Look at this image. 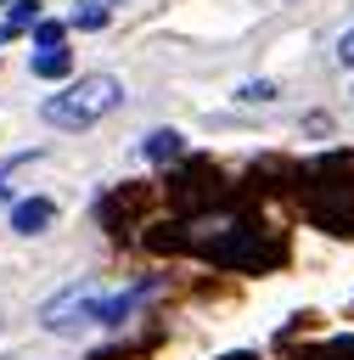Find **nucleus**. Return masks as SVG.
Here are the masks:
<instances>
[{
    "label": "nucleus",
    "mask_w": 354,
    "mask_h": 360,
    "mask_svg": "<svg viewBox=\"0 0 354 360\" xmlns=\"http://www.w3.org/2000/svg\"><path fill=\"white\" fill-rule=\"evenodd\" d=\"M124 101V84L112 79V73H90V79H73L62 96H51L39 112H45V124H56V129H84V124H96L101 112H112Z\"/></svg>",
    "instance_id": "obj_1"
},
{
    "label": "nucleus",
    "mask_w": 354,
    "mask_h": 360,
    "mask_svg": "<svg viewBox=\"0 0 354 360\" xmlns=\"http://www.w3.org/2000/svg\"><path fill=\"white\" fill-rule=\"evenodd\" d=\"M208 259L225 264V270H270V264L281 259V242H275L270 231H258V225H236L230 236H219V242L208 248Z\"/></svg>",
    "instance_id": "obj_2"
},
{
    "label": "nucleus",
    "mask_w": 354,
    "mask_h": 360,
    "mask_svg": "<svg viewBox=\"0 0 354 360\" xmlns=\"http://www.w3.org/2000/svg\"><path fill=\"white\" fill-rule=\"evenodd\" d=\"M101 298H107V287L101 281H73L67 292H56L39 315H45V326L51 332H79V326H90L96 315H101Z\"/></svg>",
    "instance_id": "obj_3"
},
{
    "label": "nucleus",
    "mask_w": 354,
    "mask_h": 360,
    "mask_svg": "<svg viewBox=\"0 0 354 360\" xmlns=\"http://www.w3.org/2000/svg\"><path fill=\"white\" fill-rule=\"evenodd\" d=\"M51 219H56V202H51V197H22V202L11 208V231H17V236H39Z\"/></svg>",
    "instance_id": "obj_4"
},
{
    "label": "nucleus",
    "mask_w": 354,
    "mask_h": 360,
    "mask_svg": "<svg viewBox=\"0 0 354 360\" xmlns=\"http://www.w3.org/2000/svg\"><path fill=\"white\" fill-rule=\"evenodd\" d=\"M124 0H73V28H101Z\"/></svg>",
    "instance_id": "obj_5"
},
{
    "label": "nucleus",
    "mask_w": 354,
    "mask_h": 360,
    "mask_svg": "<svg viewBox=\"0 0 354 360\" xmlns=\"http://www.w3.org/2000/svg\"><path fill=\"white\" fill-rule=\"evenodd\" d=\"M140 152H146L152 163H174V158H180V135H174V129H152V135L140 141Z\"/></svg>",
    "instance_id": "obj_6"
},
{
    "label": "nucleus",
    "mask_w": 354,
    "mask_h": 360,
    "mask_svg": "<svg viewBox=\"0 0 354 360\" xmlns=\"http://www.w3.org/2000/svg\"><path fill=\"white\" fill-rule=\"evenodd\" d=\"M34 39H39V51H56V45L67 39V22H56V17H39V22H34Z\"/></svg>",
    "instance_id": "obj_7"
},
{
    "label": "nucleus",
    "mask_w": 354,
    "mask_h": 360,
    "mask_svg": "<svg viewBox=\"0 0 354 360\" xmlns=\"http://www.w3.org/2000/svg\"><path fill=\"white\" fill-rule=\"evenodd\" d=\"M34 73H39V79H62V73H67V51H62V45H56V51H39V56H34Z\"/></svg>",
    "instance_id": "obj_8"
},
{
    "label": "nucleus",
    "mask_w": 354,
    "mask_h": 360,
    "mask_svg": "<svg viewBox=\"0 0 354 360\" xmlns=\"http://www.w3.org/2000/svg\"><path fill=\"white\" fill-rule=\"evenodd\" d=\"M236 96H242V101H270V96H275V84H270V79H253V84H242Z\"/></svg>",
    "instance_id": "obj_9"
},
{
    "label": "nucleus",
    "mask_w": 354,
    "mask_h": 360,
    "mask_svg": "<svg viewBox=\"0 0 354 360\" xmlns=\"http://www.w3.org/2000/svg\"><path fill=\"white\" fill-rule=\"evenodd\" d=\"M337 62H343V68H354V28L337 39Z\"/></svg>",
    "instance_id": "obj_10"
},
{
    "label": "nucleus",
    "mask_w": 354,
    "mask_h": 360,
    "mask_svg": "<svg viewBox=\"0 0 354 360\" xmlns=\"http://www.w3.org/2000/svg\"><path fill=\"white\" fill-rule=\"evenodd\" d=\"M0 197H6V186H0Z\"/></svg>",
    "instance_id": "obj_11"
},
{
    "label": "nucleus",
    "mask_w": 354,
    "mask_h": 360,
    "mask_svg": "<svg viewBox=\"0 0 354 360\" xmlns=\"http://www.w3.org/2000/svg\"><path fill=\"white\" fill-rule=\"evenodd\" d=\"M0 6H11V0H0Z\"/></svg>",
    "instance_id": "obj_12"
}]
</instances>
